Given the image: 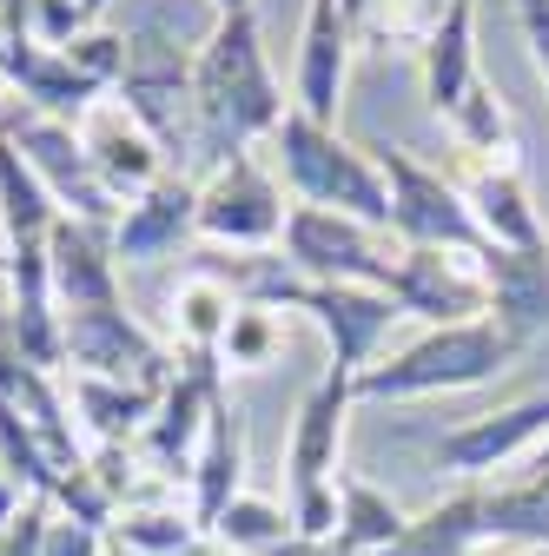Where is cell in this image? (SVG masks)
<instances>
[{"label": "cell", "mask_w": 549, "mask_h": 556, "mask_svg": "<svg viewBox=\"0 0 549 556\" xmlns=\"http://www.w3.org/2000/svg\"><path fill=\"white\" fill-rule=\"evenodd\" d=\"M192 113H199V173H213L232 153H252V139H271L285 106V87L265 60L258 14H219L213 34L192 53Z\"/></svg>", "instance_id": "cell-1"}, {"label": "cell", "mask_w": 549, "mask_h": 556, "mask_svg": "<svg viewBox=\"0 0 549 556\" xmlns=\"http://www.w3.org/2000/svg\"><path fill=\"white\" fill-rule=\"evenodd\" d=\"M271 147H279V173L298 192V205L345 213V219H365V226H384L391 232V186L378 173V153H358L337 126H318L298 106L279 119Z\"/></svg>", "instance_id": "cell-2"}, {"label": "cell", "mask_w": 549, "mask_h": 556, "mask_svg": "<svg viewBox=\"0 0 549 556\" xmlns=\"http://www.w3.org/2000/svg\"><path fill=\"white\" fill-rule=\"evenodd\" d=\"M510 358H516V344L490 318H476V325H437L418 344H404V352L365 365L352 378V391H358V404H404V397H431V391H470V384L503 378Z\"/></svg>", "instance_id": "cell-3"}, {"label": "cell", "mask_w": 549, "mask_h": 556, "mask_svg": "<svg viewBox=\"0 0 549 556\" xmlns=\"http://www.w3.org/2000/svg\"><path fill=\"white\" fill-rule=\"evenodd\" d=\"M113 100L153 132L173 173L199 166V113H192V53L159 27H126V74Z\"/></svg>", "instance_id": "cell-4"}, {"label": "cell", "mask_w": 549, "mask_h": 556, "mask_svg": "<svg viewBox=\"0 0 549 556\" xmlns=\"http://www.w3.org/2000/svg\"><path fill=\"white\" fill-rule=\"evenodd\" d=\"M279 245H285V265L305 278V286H371V292H391V271L404 258L397 232L345 219V213H318V205H292Z\"/></svg>", "instance_id": "cell-5"}, {"label": "cell", "mask_w": 549, "mask_h": 556, "mask_svg": "<svg viewBox=\"0 0 549 556\" xmlns=\"http://www.w3.org/2000/svg\"><path fill=\"white\" fill-rule=\"evenodd\" d=\"M378 173L391 186V232H397V245L470 252V258L490 252V239H484V226H476V213H470V199H463L457 179L431 173L404 147H378Z\"/></svg>", "instance_id": "cell-6"}, {"label": "cell", "mask_w": 549, "mask_h": 556, "mask_svg": "<svg viewBox=\"0 0 549 556\" xmlns=\"http://www.w3.org/2000/svg\"><path fill=\"white\" fill-rule=\"evenodd\" d=\"M0 139L40 173V186L53 192V205L66 219H80V226H106L113 232V219L126 213V205L100 186V173H93V160H87V147H80V132L66 126V119H47V113H27V106H8L0 113Z\"/></svg>", "instance_id": "cell-7"}, {"label": "cell", "mask_w": 549, "mask_h": 556, "mask_svg": "<svg viewBox=\"0 0 549 556\" xmlns=\"http://www.w3.org/2000/svg\"><path fill=\"white\" fill-rule=\"evenodd\" d=\"M292 205L279 179L265 173L258 153H232L199 179V239L205 245H232V252H265L285 239Z\"/></svg>", "instance_id": "cell-8"}, {"label": "cell", "mask_w": 549, "mask_h": 556, "mask_svg": "<svg viewBox=\"0 0 549 556\" xmlns=\"http://www.w3.org/2000/svg\"><path fill=\"white\" fill-rule=\"evenodd\" d=\"M60 331H66V371H80V378H113V384H153V391H166V378L179 371V352H166V344L132 318L126 305L66 312Z\"/></svg>", "instance_id": "cell-9"}, {"label": "cell", "mask_w": 549, "mask_h": 556, "mask_svg": "<svg viewBox=\"0 0 549 556\" xmlns=\"http://www.w3.org/2000/svg\"><path fill=\"white\" fill-rule=\"evenodd\" d=\"M391 299L404 305V318L437 325H476L490 318V286H484V258L470 252H431V245H404L397 271H391Z\"/></svg>", "instance_id": "cell-10"}, {"label": "cell", "mask_w": 549, "mask_h": 556, "mask_svg": "<svg viewBox=\"0 0 549 556\" xmlns=\"http://www.w3.org/2000/svg\"><path fill=\"white\" fill-rule=\"evenodd\" d=\"M219 358H179V371L166 378L159 391V410H153V425L140 431V451L159 477H186L199 444H205V425H213V404H219Z\"/></svg>", "instance_id": "cell-11"}, {"label": "cell", "mask_w": 549, "mask_h": 556, "mask_svg": "<svg viewBox=\"0 0 549 556\" xmlns=\"http://www.w3.org/2000/svg\"><path fill=\"white\" fill-rule=\"evenodd\" d=\"M352 47H358V34L345 21V0H305V34H298V66H292V106L305 119L337 126Z\"/></svg>", "instance_id": "cell-12"}, {"label": "cell", "mask_w": 549, "mask_h": 556, "mask_svg": "<svg viewBox=\"0 0 549 556\" xmlns=\"http://www.w3.org/2000/svg\"><path fill=\"white\" fill-rule=\"evenodd\" d=\"M542 444H549V391H536V397H523L510 410H490V417H470V425H457V431H444L431 457L450 477H490L497 464L536 457Z\"/></svg>", "instance_id": "cell-13"}, {"label": "cell", "mask_w": 549, "mask_h": 556, "mask_svg": "<svg viewBox=\"0 0 549 556\" xmlns=\"http://www.w3.org/2000/svg\"><path fill=\"white\" fill-rule=\"evenodd\" d=\"M358 404L352 378L324 365V378L305 391L298 417H292V444H285V477H292V497L298 491H324V483L345 477V464H337V451H345V410Z\"/></svg>", "instance_id": "cell-14"}, {"label": "cell", "mask_w": 549, "mask_h": 556, "mask_svg": "<svg viewBox=\"0 0 549 556\" xmlns=\"http://www.w3.org/2000/svg\"><path fill=\"white\" fill-rule=\"evenodd\" d=\"M192 232H199V179L192 173H166L140 199H126V213L113 219V258L159 265V258H179V245Z\"/></svg>", "instance_id": "cell-15"}, {"label": "cell", "mask_w": 549, "mask_h": 556, "mask_svg": "<svg viewBox=\"0 0 549 556\" xmlns=\"http://www.w3.org/2000/svg\"><path fill=\"white\" fill-rule=\"evenodd\" d=\"M80 132V147H87V160H93V173H100V186L126 205V199H140L146 186H159L173 166H166V153L153 147V132L132 119L119 100H100V106H87V119L74 126Z\"/></svg>", "instance_id": "cell-16"}, {"label": "cell", "mask_w": 549, "mask_h": 556, "mask_svg": "<svg viewBox=\"0 0 549 556\" xmlns=\"http://www.w3.org/2000/svg\"><path fill=\"white\" fill-rule=\"evenodd\" d=\"M47 271H53L60 318L66 312H93V305H119V258H113L106 226L60 219L53 239H47Z\"/></svg>", "instance_id": "cell-17"}, {"label": "cell", "mask_w": 549, "mask_h": 556, "mask_svg": "<svg viewBox=\"0 0 549 556\" xmlns=\"http://www.w3.org/2000/svg\"><path fill=\"white\" fill-rule=\"evenodd\" d=\"M484 286H490V325L516 344H536L549 331V252H484Z\"/></svg>", "instance_id": "cell-18"}, {"label": "cell", "mask_w": 549, "mask_h": 556, "mask_svg": "<svg viewBox=\"0 0 549 556\" xmlns=\"http://www.w3.org/2000/svg\"><path fill=\"white\" fill-rule=\"evenodd\" d=\"M239 477H245V425H239L232 397L219 391L213 425H205V444H199V457H192V470H186V510H192L199 530L219 523V510L239 497Z\"/></svg>", "instance_id": "cell-19"}, {"label": "cell", "mask_w": 549, "mask_h": 556, "mask_svg": "<svg viewBox=\"0 0 549 556\" xmlns=\"http://www.w3.org/2000/svg\"><path fill=\"white\" fill-rule=\"evenodd\" d=\"M239 305H245V299L226 286V278H219L213 265H199V258H192V271L166 292V312H173V338H179V352H186V358H219V344H226V331H232Z\"/></svg>", "instance_id": "cell-20"}, {"label": "cell", "mask_w": 549, "mask_h": 556, "mask_svg": "<svg viewBox=\"0 0 549 556\" xmlns=\"http://www.w3.org/2000/svg\"><path fill=\"white\" fill-rule=\"evenodd\" d=\"M476 80H484L476 74V0H450V14L424 40V100H431V113L450 119Z\"/></svg>", "instance_id": "cell-21"}, {"label": "cell", "mask_w": 549, "mask_h": 556, "mask_svg": "<svg viewBox=\"0 0 549 556\" xmlns=\"http://www.w3.org/2000/svg\"><path fill=\"white\" fill-rule=\"evenodd\" d=\"M66 404H74V417L93 431V444H140V431L159 410V391L153 384H113V378L66 371Z\"/></svg>", "instance_id": "cell-22"}, {"label": "cell", "mask_w": 549, "mask_h": 556, "mask_svg": "<svg viewBox=\"0 0 549 556\" xmlns=\"http://www.w3.org/2000/svg\"><path fill=\"white\" fill-rule=\"evenodd\" d=\"M199 536L205 530L192 523V510H179L166 491H153V483H140V491L119 504L113 530H106V543H119L126 556H192Z\"/></svg>", "instance_id": "cell-23"}, {"label": "cell", "mask_w": 549, "mask_h": 556, "mask_svg": "<svg viewBox=\"0 0 549 556\" xmlns=\"http://www.w3.org/2000/svg\"><path fill=\"white\" fill-rule=\"evenodd\" d=\"M463 199H470V213H476V226H484L490 245H503V252H549L542 226H536V205H529V192H523V179L510 166H476Z\"/></svg>", "instance_id": "cell-24"}, {"label": "cell", "mask_w": 549, "mask_h": 556, "mask_svg": "<svg viewBox=\"0 0 549 556\" xmlns=\"http://www.w3.org/2000/svg\"><path fill=\"white\" fill-rule=\"evenodd\" d=\"M410 517L378 491V483L365 477H337V536L331 549H345V556H391L404 543Z\"/></svg>", "instance_id": "cell-25"}, {"label": "cell", "mask_w": 549, "mask_h": 556, "mask_svg": "<svg viewBox=\"0 0 549 556\" xmlns=\"http://www.w3.org/2000/svg\"><path fill=\"white\" fill-rule=\"evenodd\" d=\"M60 219L66 213L53 205V192L40 186V173L0 139V232H8V245H47Z\"/></svg>", "instance_id": "cell-26"}, {"label": "cell", "mask_w": 549, "mask_h": 556, "mask_svg": "<svg viewBox=\"0 0 549 556\" xmlns=\"http://www.w3.org/2000/svg\"><path fill=\"white\" fill-rule=\"evenodd\" d=\"M476 549H490L484 543V491H463V497H444L437 510H424L391 556H476Z\"/></svg>", "instance_id": "cell-27"}, {"label": "cell", "mask_w": 549, "mask_h": 556, "mask_svg": "<svg viewBox=\"0 0 549 556\" xmlns=\"http://www.w3.org/2000/svg\"><path fill=\"white\" fill-rule=\"evenodd\" d=\"M205 536L219 549H232V556H292V543H305L292 530V510H279L271 497H245V491L219 510V523Z\"/></svg>", "instance_id": "cell-28"}, {"label": "cell", "mask_w": 549, "mask_h": 556, "mask_svg": "<svg viewBox=\"0 0 549 556\" xmlns=\"http://www.w3.org/2000/svg\"><path fill=\"white\" fill-rule=\"evenodd\" d=\"M484 543L497 549H549V491L542 483H510V491L484 497Z\"/></svg>", "instance_id": "cell-29"}, {"label": "cell", "mask_w": 549, "mask_h": 556, "mask_svg": "<svg viewBox=\"0 0 549 556\" xmlns=\"http://www.w3.org/2000/svg\"><path fill=\"white\" fill-rule=\"evenodd\" d=\"M450 126V139L470 153V160H484V166H497L503 153H510V113H503V100L490 93V80H476L470 93H463V106L444 119Z\"/></svg>", "instance_id": "cell-30"}, {"label": "cell", "mask_w": 549, "mask_h": 556, "mask_svg": "<svg viewBox=\"0 0 549 556\" xmlns=\"http://www.w3.org/2000/svg\"><path fill=\"white\" fill-rule=\"evenodd\" d=\"M271 352H279V312H265V305H239L226 344H219V365L232 371H258Z\"/></svg>", "instance_id": "cell-31"}, {"label": "cell", "mask_w": 549, "mask_h": 556, "mask_svg": "<svg viewBox=\"0 0 549 556\" xmlns=\"http://www.w3.org/2000/svg\"><path fill=\"white\" fill-rule=\"evenodd\" d=\"M40 556H106V530L93 523H74V517H47V536H40Z\"/></svg>", "instance_id": "cell-32"}, {"label": "cell", "mask_w": 549, "mask_h": 556, "mask_svg": "<svg viewBox=\"0 0 549 556\" xmlns=\"http://www.w3.org/2000/svg\"><path fill=\"white\" fill-rule=\"evenodd\" d=\"M47 517H53V504H47V497H27V504L14 510V523H0V556H40Z\"/></svg>", "instance_id": "cell-33"}, {"label": "cell", "mask_w": 549, "mask_h": 556, "mask_svg": "<svg viewBox=\"0 0 549 556\" xmlns=\"http://www.w3.org/2000/svg\"><path fill=\"white\" fill-rule=\"evenodd\" d=\"M516 14H523V40H529L536 74L549 80V0H516Z\"/></svg>", "instance_id": "cell-34"}, {"label": "cell", "mask_w": 549, "mask_h": 556, "mask_svg": "<svg viewBox=\"0 0 549 556\" xmlns=\"http://www.w3.org/2000/svg\"><path fill=\"white\" fill-rule=\"evenodd\" d=\"M21 504H27V497L14 491V477H8V470H0V523H14V510H21Z\"/></svg>", "instance_id": "cell-35"}, {"label": "cell", "mask_w": 549, "mask_h": 556, "mask_svg": "<svg viewBox=\"0 0 549 556\" xmlns=\"http://www.w3.org/2000/svg\"><path fill=\"white\" fill-rule=\"evenodd\" d=\"M292 556H345V549H331V543H292Z\"/></svg>", "instance_id": "cell-36"}, {"label": "cell", "mask_w": 549, "mask_h": 556, "mask_svg": "<svg viewBox=\"0 0 549 556\" xmlns=\"http://www.w3.org/2000/svg\"><path fill=\"white\" fill-rule=\"evenodd\" d=\"M245 8H252V0H213V21L219 14H245Z\"/></svg>", "instance_id": "cell-37"}, {"label": "cell", "mask_w": 549, "mask_h": 556, "mask_svg": "<svg viewBox=\"0 0 549 556\" xmlns=\"http://www.w3.org/2000/svg\"><path fill=\"white\" fill-rule=\"evenodd\" d=\"M529 470H536V477H542V470H549V444H542V451H536V464H529Z\"/></svg>", "instance_id": "cell-38"}, {"label": "cell", "mask_w": 549, "mask_h": 556, "mask_svg": "<svg viewBox=\"0 0 549 556\" xmlns=\"http://www.w3.org/2000/svg\"><path fill=\"white\" fill-rule=\"evenodd\" d=\"M0 271H8V258H0Z\"/></svg>", "instance_id": "cell-39"}]
</instances>
